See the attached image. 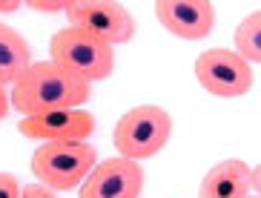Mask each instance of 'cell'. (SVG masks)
<instances>
[{
    "label": "cell",
    "instance_id": "cell-15",
    "mask_svg": "<svg viewBox=\"0 0 261 198\" xmlns=\"http://www.w3.org/2000/svg\"><path fill=\"white\" fill-rule=\"evenodd\" d=\"M20 198H55V192L49 190V187H43V184L35 181V184H26Z\"/></svg>",
    "mask_w": 261,
    "mask_h": 198
},
{
    "label": "cell",
    "instance_id": "cell-3",
    "mask_svg": "<svg viewBox=\"0 0 261 198\" xmlns=\"http://www.w3.org/2000/svg\"><path fill=\"white\" fill-rule=\"evenodd\" d=\"M95 167H98V150L89 141L40 144L32 155V172L38 184L49 187L52 192H66L81 187Z\"/></svg>",
    "mask_w": 261,
    "mask_h": 198
},
{
    "label": "cell",
    "instance_id": "cell-7",
    "mask_svg": "<svg viewBox=\"0 0 261 198\" xmlns=\"http://www.w3.org/2000/svg\"><path fill=\"white\" fill-rule=\"evenodd\" d=\"M98 121L92 112L84 107L77 109H52V112H40L20 118L17 130L20 135L32 141H43V144H61V141H86L95 132Z\"/></svg>",
    "mask_w": 261,
    "mask_h": 198
},
{
    "label": "cell",
    "instance_id": "cell-17",
    "mask_svg": "<svg viewBox=\"0 0 261 198\" xmlns=\"http://www.w3.org/2000/svg\"><path fill=\"white\" fill-rule=\"evenodd\" d=\"M20 0H0V15H12V12H20Z\"/></svg>",
    "mask_w": 261,
    "mask_h": 198
},
{
    "label": "cell",
    "instance_id": "cell-4",
    "mask_svg": "<svg viewBox=\"0 0 261 198\" xmlns=\"http://www.w3.org/2000/svg\"><path fill=\"white\" fill-rule=\"evenodd\" d=\"M169 135H172V115L164 107L141 104V107L126 109L118 118L115 130H112V144L121 158L141 161L161 153Z\"/></svg>",
    "mask_w": 261,
    "mask_h": 198
},
{
    "label": "cell",
    "instance_id": "cell-14",
    "mask_svg": "<svg viewBox=\"0 0 261 198\" xmlns=\"http://www.w3.org/2000/svg\"><path fill=\"white\" fill-rule=\"evenodd\" d=\"M66 6H69V3H63V0H29V3H26V9H32V12H43V15H58V12H61V15H66Z\"/></svg>",
    "mask_w": 261,
    "mask_h": 198
},
{
    "label": "cell",
    "instance_id": "cell-12",
    "mask_svg": "<svg viewBox=\"0 0 261 198\" xmlns=\"http://www.w3.org/2000/svg\"><path fill=\"white\" fill-rule=\"evenodd\" d=\"M232 43H236V52L250 66L261 63V12H253V15H247L244 20L238 23L236 35H232Z\"/></svg>",
    "mask_w": 261,
    "mask_h": 198
},
{
    "label": "cell",
    "instance_id": "cell-9",
    "mask_svg": "<svg viewBox=\"0 0 261 198\" xmlns=\"http://www.w3.org/2000/svg\"><path fill=\"white\" fill-rule=\"evenodd\" d=\"M155 17L181 40H204L215 26V6L210 0H161L155 3Z\"/></svg>",
    "mask_w": 261,
    "mask_h": 198
},
{
    "label": "cell",
    "instance_id": "cell-6",
    "mask_svg": "<svg viewBox=\"0 0 261 198\" xmlns=\"http://www.w3.org/2000/svg\"><path fill=\"white\" fill-rule=\"evenodd\" d=\"M66 20H69V26L89 32L109 46L132 40L135 29H138L126 6L115 3V0H69Z\"/></svg>",
    "mask_w": 261,
    "mask_h": 198
},
{
    "label": "cell",
    "instance_id": "cell-13",
    "mask_svg": "<svg viewBox=\"0 0 261 198\" xmlns=\"http://www.w3.org/2000/svg\"><path fill=\"white\" fill-rule=\"evenodd\" d=\"M23 195V184L12 172H0V198H20Z\"/></svg>",
    "mask_w": 261,
    "mask_h": 198
},
{
    "label": "cell",
    "instance_id": "cell-1",
    "mask_svg": "<svg viewBox=\"0 0 261 198\" xmlns=\"http://www.w3.org/2000/svg\"><path fill=\"white\" fill-rule=\"evenodd\" d=\"M92 98V84L52 61H35L12 84V107L23 118L52 109H77Z\"/></svg>",
    "mask_w": 261,
    "mask_h": 198
},
{
    "label": "cell",
    "instance_id": "cell-10",
    "mask_svg": "<svg viewBox=\"0 0 261 198\" xmlns=\"http://www.w3.org/2000/svg\"><path fill=\"white\" fill-rule=\"evenodd\" d=\"M253 190V167L241 158H227L210 169L201 181L198 198H250Z\"/></svg>",
    "mask_w": 261,
    "mask_h": 198
},
{
    "label": "cell",
    "instance_id": "cell-2",
    "mask_svg": "<svg viewBox=\"0 0 261 198\" xmlns=\"http://www.w3.org/2000/svg\"><path fill=\"white\" fill-rule=\"evenodd\" d=\"M49 61L84 78L86 84H95V81H107L115 72V46L103 43L84 29L63 26L49 40Z\"/></svg>",
    "mask_w": 261,
    "mask_h": 198
},
{
    "label": "cell",
    "instance_id": "cell-8",
    "mask_svg": "<svg viewBox=\"0 0 261 198\" xmlns=\"http://www.w3.org/2000/svg\"><path fill=\"white\" fill-rule=\"evenodd\" d=\"M144 192V169L138 161L107 158L81 184V198H141Z\"/></svg>",
    "mask_w": 261,
    "mask_h": 198
},
{
    "label": "cell",
    "instance_id": "cell-19",
    "mask_svg": "<svg viewBox=\"0 0 261 198\" xmlns=\"http://www.w3.org/2000/svg\"><path fill=\"white\" fill-rule=\"evenodd\" d=\"M250 198H258V195H250Z\"/></svg>",
    "mask_w": 261,
    "mask_h": 198
},
{
    "label": "cell",
    "instance_id": "cell-5",
    "mask_svg": "<svg viewBox=\"0 0 261 198\" xmlns=\"http://www.w3.org/2000/svg\"><path fill=\"white\" fill-rule=\"evenodd\" d=\"M195 81L215 98H244L253 89V66L236 49H207L195 58Z\"/></svg>",
    "mask_w": 261,
    "mask_h": 198
},
{
    "label": "cell",
    "instance_id": "cell-16",
    "mask_svg": "<svg viewBox=\"0 0 261 198\" xmlns=\"http://www.w3.org/2000/svg\"><path fill=\"white\" fill-rule=\"evenodd\" d=\"M9 109H12V89L6 84H0V121L9 115Z\"/></svg>",
    "mask_w": 261,
    "mask_h": 198
},
{
    "label": "cell",
    "instance_id": "cell-11",
    "mask_svg": "<svg viewBox=\"0 0 261 198\" xmlns=\"http://www.w3.org/2000/svg\"><path fill=\"white\" fill-rule=\"evenodd\" d=\"M32 63L35 61H32V49L26 38L0 20V84L12 86Z\"/></svg>",
    "mask_w": 261,
    "mask_h": 198
},
{
    "label": "cell",
    "instance_id": "cell-18",
    "mask_svg": "<svg viewBox=\"0 0 261 198\" xmlns=\"http://www.w3.org/2000/svg\"><path fill=\"white\" fill-rule=\"evenodd\" d=\"M253 190H255V195L261 198V164L253 167Z\"/></svg>",
    "mask_w": 261,
    "mask_h": 198
}]
</instances>
